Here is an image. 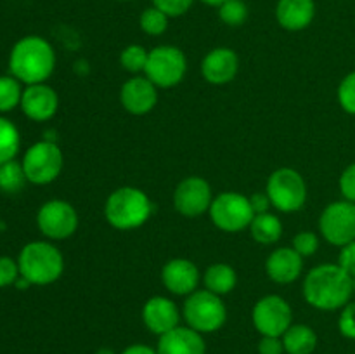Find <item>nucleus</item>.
Listing matches in <instances>:
<instances>
[{"label":"nucleus","mask_w":355,"mask_h":354,"mask_svg":"<svg viewBox=\"0 0 355 354\" xmlns=\"http://www.w3.org/2000/svg\"><path fill=\"white\" fill-rule=\"evenodd\" d=\"M55 66L52 45L38 35H28L14 44L9 56V69L21 83H45Z\"/></svg>","instance_id":"obj_2"},{"label":"nucleus","mask_w":355,"mask_h":354,"mask_svg":"<svg viewBox=\"0 0 355 354\" xmlns=\"http://www.w3.org/2000/svg\"><path fill=\"white\" fill-rule=\"evenodd\" d=\"M252 319L260 335L283 337L293 321V311L279 295H266L253 307Z\"/></svg>","instance_id":"obj_10"},{"label":"nucleus","mask_w":355,"mask_h":354,"mask_svg":"<svg viewBox=\"0 0 355 354\" xmlns=\"http://www.w3.org/2000/svg\"><path fill=\"white\" fill-rule=\"evenodd\" d=\"M338 266L343 271H347L352 278L355 276V242H350L342 246L338 255Z\"/></svg>","instance_id":"obj_37"},{"label":"nucleus","mask_w":355,"mask_h":354,"mask_svg":"<svg viewBox=\"0 0 355 354\" xmlns=\"http://www.w3.org/2000/svg\"><path fill=\"white\" fill-rule=\"evenodd\" d=\"M354 292H355V276H354Z\"/></svg>","instance_id":"obj_44"},{"label":"nucleus","mask_w":355,"mask_h":354,"mask_svg":"<svg viewBox=\"0 0 355 354\" xmlns=\"http://www.w3.org/2000/svg\"><path fill=\"white\" fill-rule=\"evenodd\" d=\"M23 89L21 82L12 75L0 76V113H9L21 104Z\"/></svg>","instance_id":"obj_27"},{"label":"nucleus","mask_w":355,"mask_h":354,"mask_svg":"<svg viewBox=\"0 0 355 354\" xmlns=\"http://www.w3.org/2000/svg\"><path fill=\"white\" fill-rule=\"evenodd\" d=\"M139 23H141V28L144 33L158 37V35L165 33L166 28H168V16L153 6L141 14V21Z\"/></svg>","instance_id":"obj_30"},{"label":"nucleus","mask_w":355,"mask_h":354,"mask_svg":"<svg viewBox=\"0 0 355 354\" xmlns=\"http://www.w3.org/2000/svg\"><path fill=\"white\" fill-rule=\"evenodd\" d=\"M266 193L269 194L272 207L284 214H291L300 210L307 201V184L300 172L283 167L270 174Z\"/></svg>","instance_id":"obj_6"},{"label":"nucleus","mask_w":355,"mask_h":354,"mask_svg":"<svg viewBox=\"0 0 355 354\" xmlns=\"http://www.w3.org/2000/svg\"><path fill=\"white\" fill-rule=\"evenodd\" d=\"M338 101L340 106H342L347 113L355 115V71L349 73V75L342 80V83H340Z\"/></svg>","instance_id":"obj_31"},{"label":"nucleus","mask_w":355,"mask_h":354,"mask_svg":"<svg viewBox=\"0 0 355 354\" xmlns=\"http://www.w3.org/2000/svg\"><path fill=\"white\" fill-rule=\"evenodd\" d=\"M156 9L165 12L168 17H177L186 14L193 6V0H153Z\"/></svg>","instance_id":"obj_34"},{"label":"nucleus","mask_w":355,"mask_h":354,"mask_svg":"<svg viewBox=\"0 0 355 354\" xmlns=\"http://www.w3.org/2000/svg\"><path fill=\"white\" fill-rule=\"evenodd\" d=\"M121 354H158V351L146 346V344H132Z\"/></svg>","instance_id":"obj_40"},{"label":"nucleus","mask_w":355,"mask_h":354,"mask_svg":"<svg viewBox=\"0 0 355 354\" xmlns=\"http://www.w3.org/2000/svg\"><path fill=\"white\" fill-rule=\"evenodd\" d=\"M162 280L166 290L175 295H191L196 292L200 271L189 259H172L163 266Z\"/></svg>","instance_id":"obj_18"},{"label":"nucleus","mask_w":355,"mask_h":354,"mask_svg":"<svg viewBox=\"0 0 355 354\" xmlns=\"http://www.w3.org/2000/svg\"><path fill=\"white\" fill-rule=\"evenodd\" d=\"M211 187L203 177H186L180 180L173 193V207L179 214L186 217H200L205 212L210 210Z\"/></svg>","instance_id":"obj_13"},{"label":"nucleus","mask_w":355,"mask_h":354,"mask_svg":"<svg viewBox=\"0 0 355 354\" xmlns=\"http://www.w3.org/2000/svg\"><path fill=\"white\" fill-rule=\"evenodd\" d=\"M158 354H207L203 335L189 326H177L159 337Z\"/></svg>","instance_id":"obj_20"},{"label":"nucleus","mask_w":355,"mask_h":354,"mask_svg":"<svg viewBox=\"0 0 355 354\" xmlns=\"http://www.w3.org/2000/svg\"><path fill=\"white\" fill-rule=\"evenodd\" d=\"M354 294V278L338 264H322L309 271L304 281V297L312 307L335 311L345 307Z\"/></svg>","instance_id":"obj_1"},{"label":"nucleus","mask_w":355,"mask_h":354,"mask_svg":"<svg viewBox=\"0 0 355 354\" xmlns=\"http://www.w3.org/2000/svg\"><path fill=\"white\" fill-rule=\"evenodd\" d=\"M250 231L255 242L262 245H274L283 236V224L274 214L263 212V214H255L250 224Z\"/></svg>","instance_id":"obj_24"},{"label":"nucleus","mask_w":355,"mask_h":354,"mask_svg":"<svg viewBox=\"0 0 355 354\" xmlns=\"http://www.w3.org/2000/svg\"><path fill=\"white\" fill-rule=\"evenodd\" d=\"M21 276L31 285H51L61 278L64 271V259L58 246L49 242H30L21 248L19 257Z\"/></svg>","instance_id":"obj_4"},{"label":"nucleus","mask_w":355,"mask_h":354,"mask_svg":"<svg viewBox=\"0 0 355 354\" xmlns=\"http://www.w3.org/2000/svg\"><path fill=\"white\" fill-rule=\"evenodd\" d=\"M281 339L288 354H312L318 347V335L309 325H291Z\"/></svg>","instance_id":"obj_22"},{"label":"nucleus","mask_w":355,"mask_h":354,"mask_svg":"<svg viewBox=\"0 0 355 354\" xmlns=\"http://www.w3.org/2000/svg\"><path fill=\"white\" fill-rule=\"evenodd\" d=\"M3 228V226H2V222H0V229H2Z\"/></svg>","instance_id":"obj_46"},{"label":"nucleus","mask_w":355,"mask_h":354,"mask_svg":"<svg viewBox=\"0 0 355 354\" xmlns=\"http://www.w3.org/2000/svg\"><path fill=\"white\" fill-rule=\"evenodd\" d=\"M28 183L26 174H24L23 163L10 160L0 165V191L3 193H19Z\"/></svg>","instance_id":"obj_26"},{"label":"nucleus","mask_w":355,"mask_h":354,"mask_svg":"<svg viewBox=\"0 0 355 354\" xmlns=\"http://www.w3.org/2000/svg\"><path fill=\"white\" fill-rule=\"evenodd\" d=\"M314 0H279L276 7V19L284 30H305L314 21Z\"/></svg>","instance_id":"obj_21"},{"label":"nucleus","mask_w":355,"mask_h":354,"mask_svg":"<svg viewBox=\"0 0 355 354\" xmlns=\"http://www.w3.org/2000/svg\"><path fill=\"white\" fill-rule=\"evenodd\" d=\"M340 191L347 201L355 203V163L347 167L340 177Z\"/></svg>","instance_id":"obj_36"},{"label":"nucleus","mask_w":355,"mask_h":354,"mask_svg":"<svg viewBox=\"0 0 355 354\" xmlns=\"http://www.w3.org/2000/svg\"><path fill=\"white\" fill-rule=\"evenodd\" d=\"M120 101L132 115H146L158 103V90L148 76H134L121 87Z\"/></svg>","instance_id":"obj_16"},{"label":"nucleus","mask_w":355,"mask_h":354,"mask_svg":"<svg viewBox=\"0 0 355 354\" xmlns=\"http://www.w3.org/2000/svg\"><path fill=\"white\" fill-rule=\"evenodd\" d=\"M21 110L30 120L47 121L55 115L59 99L55 90L47 83H33L23 90L21 97Z\"/></svg>","instance_id":"obj_14"},{"label":"nucleus","mask_w":355,"mask_h":354,"mask_svg":"<svg viewBox=\"0 0 355 354\" xmlns=\"http://www.w3.org/2000/svg\"><path fill=\"white\" fill-rule=\"evenodd\" d=\"M19 276L21 273L17 260H14L12 257L0 255V288L14 285Z\"/></svg>","instance_id":"obj_33"},{"label":"nucleus","mask_w":355,"mask_h":354,"mask_svg":"<svg viewBox=\"0 0 355 354\" xmlns=\"http://www.w3.org/2000/svg\"><path fill=\"white\" fill-rule=\"evenodd\" d=\"M187 71V59L179 47L159 45L149 51L146 76L162 89H170L182 82Z\"/></svg>","instance_id":"obj_9"},{"label":"nucleus","mask_w":355,"mask_h":354,"mask_svg":"<svg viewBox=\"0 0 355 354\" xmlns=\"http://www.w3.org/2000/svg\"><path fill=\"white\" fill-rule=\"evenodd\" d=\"M208 212L214 224L225 233H238L250 228L255 217L250 198L234 191H225L214 198Z\"/></svg>","instance_id":"obj_8"},{"label":"nucleus","mask_w":355,"mask_h":354,"mask_svg":"<svg viewBox=\"0 0 355 354\" xmlns=\"http://www.w3.org/2000/svg\"><path fill=\"white\" fill-rule=\"evenodd\" d=\"M238 69V54L229 47L214 49L201 61V75L208 83H214V85H225L234 80Z\"/></svg>","instance_id":"obj_15"},{"label":"nucleus","mask_w":355,"mask_h":354,"mask_svg":"<svg viewBox=\"0 0 355 354\" xmlns=\"http://www.w3.org/2000/svg\"><path fill=\"white\" fill-rule=\"evenodd\" d=\"M96 354H114V351L110 349V347H101V349L96 351Z\"/></svg>","instance_id":"obj_43"},{"label":"nucleus","mask_w":355,"mask_h":354,"mask_svg":"<svg viewBox=\"0 0 355 354\" xmlns=\"http://www.w3.org/2000/svg\"><path fill=\"white\" fill-rule=\"evenodd\" d=\"M250 203L255 214H263V212H269V208L272 207V201H270L269 194L267 193H255L250 196Z\"/></svg>","instance_id":"obj_39"},{"label":"nucleus","mask_w":355,"mask_h":354,"mask_svg":"<svg viewBox=\"0 0 355 354\" xmlns=\"http://www.w3.org/2000/svg\"><path fill=\"white\" fill-rule=\"evenodd\" d=\"M304 269V257L293 246H281L276 248L266 262V271L272 281L279 285L293 283L298 280Z\"/></svg>","instance_id":"obj_19"},{"label":"nucleus","mask_w":355,"mask_h":354,"mask_svg":"<svg viewBox=\"0 0 355 354\" xmlns=\"http://www.w3.org/2000/svg\"><path fill=\"white\" fill-rule=\"evenodd\" d=\"M203 283L207 290H210L215 295H225L229 292L234 290L236 283H238V276H236L234 267L229 264H211L207 269L203 276Z\"/></svg>","instance_id":"obj_23"},{"label":"nucleus","mask_w":355,"mask_h":354,"mask_svg":"<svg viewBox=\"0 0 355 354\" xmlns=\"http://www.w3.org/2000/svg\"><path fill=\"white\" fill-rule=\"evenodd\" d=\"M218 17L227 26H241L248 17V7L243 0H225L218 6Z\"/></svg>","instance_id":"obj_29"},{"label":"nucleus","mask_w":355,"mask_h":354,"mask_svg":"<svg viewBox=\"0 0 355 354\" xmlns=\"http://www.w3.org/2000/svg\"><path fill=\"white\" fill-rule=\"evenodd\" d=\"M201 2H203V3H208V6H215V7H218V6H220V3H224L225 0H201Z\"/></svg>","instance_id":"obj_42"},{"label":"nucleus","mask_w":355,"mask_h":354,"mask_svg":"<svg viewBox=\"0 0 355 354\" xmlns=\"http://www.w3.org/2000/svg\"><path fill=\"white\" fill-rule=\"evenodd\" d=\"M184 319L187 326L196 332L214 333L224 326L227 319V309L222 302L220 295L211 294L210 290H196L184 302Z\"/></svg>","instance_id":"obj_5"},{"label":"nucleus","mask_w":355,"mask_h":354,"mask_svg":"<svg viewBox=\"0 0 355 354\" xmlns=\"http://www.w3.org/2000/svg\"><path fill=\"white\" fill-rule=\"evenodd\" d=\"M149 51H146L142 45L132 44L128 47H125L120 54V65L123 66L127 71L130 73H139L144 71L146 65H148Z\"/></svg>","instance_id":"obj_28"},{"label":"nucleus","mask_w":355,"mask_h":354,"mask_svg":"<svg viewBox=\"0 0 355 354\" xmlns=\"http://www.w3.org/2000/svg\"><path fill=\"white\" fill-rule=\"evenodd\" d=\"M319 229L331 245L343 246L355 242V203L342 200L328 205L319 219Z\"/></svg>","instance_id":"obj_11"},{"label":"nucleus","mask_w":355,"mask_h":354,"mask_svg":"<svg viewBox=\"0 0 355 354\" xmlns=\"http://www.w3.org/2000/svg\"><path fill=\"white\" fill-rule=\"evenodd\" d=\"M179 309H177L175 302L170 298L156 295L151 297L142 307V321H144L146 328L155 335H165L170 330L179 326Z\"/></svg>","instance_id":"obj_17"},{"label":"nucleus","mask_w":355,"mask_h":354,"mask_svg":"<svg viewBox=\"0 0 355 354\" xmlns=\"http://www.w3.org/2000/svg\"><path fill=\"white\" fill-rule=\"evenodd\" d=\"M259 354H284V344L281 337L262 335L259 342Z\"/></svg>","instance_id":"obj_38"},{"label":"nucleus","mask_w":355,"mask_h":354,"mask_svg":"<svg viewBox=\"0 0 355 354\" xmlns=\"http://www.w3.org/2000/svg\"><path fill=\"white\" fill-rule=\"evenodd\" d=\"M153 212V203L148 194L139 187L123 186L114 189L104 205L106 221L114 229L128 231L141 228Z\"/></svg>","instance_id":"obj_3"},{"label":"nucleus","mask_w":355,"mask_h":354,"mask_svg":"<svg viewBox=\"0 0 355 354\" xmlns=\"http://www.w3.org/2000/svg\"><path fill=\"white\" fill-rule=\"evenodd\" d=\"M23 169L28 183L51 184L59 177L62 170V151L54 141H38L26 149L23 156Z\"/></svg>","instance_id":"obj_7"},{"label":"nucleus","mask_w":355,"mask_h":354,"mask_svg":"<svg viewBox=\"0 0 355 354\" xmlns=\"http://www.w3.org/2000/svg\"><path fill=\"white\" fill-rule=\"evenodd\" d=\"M19 146L21 137L17 127L10 120L0 117V165L16 158Z\"/></svg>","instance_id":"obj_25"},{"label":"nucleus","mask_w":355,"mask_h":354,"mask_svg":"<svg viewBox=\"0 0 355 354\" xmlns=\"http://www.w3.org/2000/svg\"><path fill=\"white\" fill-rule=\"evenodd\" d=\"M338 328L343 337L355 340V302H349L343 307L338 319Z\"/></svg>","instance_id":"obj_35"},{"label":"nucleus","mask_w":355,"mask_h":354,"mask_svg":"<svg viewBox=\"0 0 355 354\" xmlns=\"http://www.w3.org/2000/svg\"><path fill=\"white\" fill-rule=\"evenodd\" d=\"M37 224L47 238L66 239L78 229V214L68 201L49 200L38 210Z\"/></svg>","instance_id":"obj_12"},{"label":"nucleus","mask_w":355,"mask_h":354,"mask_svg":"<svg viewBox=\"0 0 355 354\" xmlns=\"http://www.w3.org/2000/svg\"><path fill=\"white\" fill-rule=\"evenodd\" d=\"M14 285H16V287L19 288V290H26V288H30V287H31V283H30V281H28L26 278H23V276H19V278H17V280H16V283H14Z\"/></svg>","instance_id":"obj_41"},{"label":"nucleus","mask_w":355,"mask_h":354,"mask_svg":"<svg viewBox=\"0 0 355 354\" xmlns=\"http://www.w3.org/2000/svg\"><path fill=\"white\" fill-rule=\"evenodd\" d=\"M121 2H130V0H121Z\"/></svg>","instance_id":"obj_45"},{"label":"nucleus","mask_w":355,"mask_h":354,"mask_svg":"<svg viewBox=\"0 0 355 354\" xmlns=\"http://www.w3.org/2000/svg\"><path fill=\"white\" fill-rule=\"evenodd\" d=\"M293 248L300 253L302 257H311L318 252L319 239L318 235L312 231H302L293 238Z\"/></svg>","instance_id":"obj_32"}]
</instances>
